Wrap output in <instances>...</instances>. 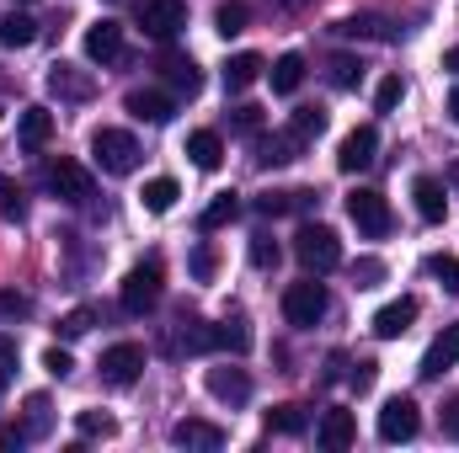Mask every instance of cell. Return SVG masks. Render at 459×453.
Listing matches in <instances>:
<instances>
[{
	"label": "cell",
	"instance_id": "6da1fadb",
	"mask_svg": "<svg viewBox=\"0 0 459 453\" xmlns=\"http://www.w3.org/2000/svg\"><path fill=\"white\" fill-rule=\"evenodd\" d=\"M294 256H299V267H305L310 278H321V272H337V267H342V240H337L332 225H299Z\"/></svg>",
	"mask_w": 459,
	"mask_h": 453
},
{
	"label": "cell",
	"instance_id": "7a4b0ae2",
	"mask_svg": "<svg viewBox=\"0 0 459 453\" xmlns=\"http://www.w3.org/2000/svg\"><path fill=\"white\" fill-rule=\"evenodd\" d=\"M326 310H332V299H326V288H321L316 278H305V283H289V288H283V321H289V326L310 331V326H321V321H326Z\"/></svg>",
	"mask_w": 459,
	"mask_h": 453
},
{
	"label": "cell",
	"instance_id": "3957f363",
	"mask_svg": "<svg viewBox=\"0 0 459 453\" xmlns=\"http://www.w3.org/2000/svg\"><path fill=\"white\" fill-rule=\"evenodd\" d=\"M91 155H97V166H102L108 176H128V171L139 166V144H134L128 128H97V133H91Z\"/></svg>",
	"mask_w": 459,
	"mask_h": 453
},
{
	"label": "cell",
	"instance_id": "277c9868",
	"mask_svg": "<svg viewBox=\"0 0 459 453\" xmlns=\"http://www.w3.org/2000/svg\"><path fill=\"white\" fill-rule=\"evenodd\" d=\"M123 310L128 315H150L155 304H160V261L150 256V261H139V267H128V278H123Z\"/></svg>",
	"mask_w": 459,
	"mask_h": 453
},
{
	"label": "cell",
	"instance_id": "5b68a950",
	"mask_svg": "<svg viewBox=\"0 0 459 453\" xmlns=\"http://www.w3.org/2000/svg\"><path fill=\"white\" fill-rule=\"evenodd\" d=\"M134 11H139L144 38H155V43H171L187 27V0H134Z\"/></svg>",
	"mask_w": 459,
	"mask_h": 453
},
{
	"label": "cell",
	"instance_id": "8992f818",
	"mask_svg": "<svg viewBox=\"0 0 459 453\" xmlns=\"http://www.w3.org/2000/svg\"><path fill=\"white\" fill-rule=\"evenodd\" d=\"M347 219L358 225V235L379 240V235H390V203H385L374 187H352V192H347Z\"/></svg>",
	"mask_w": 459,
	"mask_h": 453
},
{
	"label": "cell",
	"instance_id": "52a82bcc",
	"mask_svg": "<svg viewBox=\"0 0 459 453\" xmlns=\"http://www.w3.org/2000/svg\"><path fill=\"white\" fill-rule=\"evenodd\" d=\"M97 373H102V384H113V389H128V384L144 373V346H139V341H113V346L102 352Z\"/></svg>",
	"mask_w": 459,
	"mask_h": 453
},
{
	"label": "cell",
	"instance_id": "ba28073f",
	"mask_svg": "<svg viewBox=\"0 0 459 453\" xmlns=\"http://www.w3.org/2000/svg\"><path fill=\"white\" fill-rule=\"evenodd\" d=\"M417 427H422V411H417L411 395H395V400L379 406V443H411Z\"/></svg>",
	"mask_w": 459,
	"mask_h": 453
},
{
	"label": "cell",
	"instance_id": "9c48e42d",
	"mask_svg": "<svg viewBox=\"0 0 459 453\" xmlns=\"http://www.w3.org/2000/svg\"><path fill=\"white\" fill-rule=\"evenodd\" d=\"M48 192H54L59 203H86V198H91V171H86L81 160H65V155H59V160L48 166Z\"/></svg>",
	"mask_w": 459,
	"mask_h": 453
},
{
	"label": "cell",
	"instance_id": "30bf717a",
	"mask_svg": "<svg viewBox=\"0 0 459 453\" xmlns=\"http://www.w3.org/2000/svg\"><path fill=\"white\" fill-rule=\"evenodd\" d=\"M374 155H379V128H374V123H358L342 144H337V166H342L347 176H352V171H368Z\"/></svg>",
	"mask_w": 459,
	"mask_h": 453
},
{
	"label": "cell",
	"instance_id": "8fae6325",
	"mask_svg": "<svg viewBox=\"0 0 459 453\" xmlns=\"http://www.w3.org/2000/svg\"><path fill=\"white\" fill-rule=\"evenodd\" d=\"M48 91H54L59 102H91V97H97V81H91L81 64H65V59H59V64L48 70Z\"/></svg>",
	"mask_w": 459,
	"mask_h": 453
},
{
	"label": "cell",
	"instance_id": "7c38bea8",
	"mask_svg": "<svg viewBox=\"0 0 459 453\" xmlns=\"http://www.w3.org/2000/svg\"><path fill=\"white\" fill-rule=\"evenodd\" d=\"M86 59H91V64L123 59V27H117L113 16H97V21L86 27Z\"/></svg>",
	"mask_w": 459,
	"mask_h": 453
},
{
	"label": "cell",
	"instance_id": "4fadbf2b",
	"mask_svg": "<svg viewBox=\"0 0 459 453\" xmlns=\"http://www.w3.org/2000/svg\"><path fill=\"white\" fill-rule=\"evenodd\" d=\"M316 443L326 453H342L358 443V422H352V411L342 406H332V411H321V427H316Z\"/></svg>",
	"mask_w": 459,
	"mask_h": 453
},
{
	"label": "cell",
	"instance_id": "5bb4252c",
	"mask_svg": "<svg viewBox=\"0 0 459 453\" xmlns=\"http://www.w3.org/2000/svg\"><path fill=\"white\" fill-rule=\"evenodd\" d=\"M455 363H459V321H455V326H444V331L433 337V346L422 352V368H417V373H422V379H444Z\"/></svg>",
	"mask_w": 459,
	"mask_h": 453
},
{
	"label": "cell",
	"instance_id": "9a60e30c",
	"mask_svg": "<svg viewBox=\"0 0 459 453\" xmlns=\"http://www.w3.org/2000/svg\"><path fill=\"white\" fill-rule=\"evenodd\" d=\"M209 395L214 400H225V406H246L251 400V373L246 368H209Z\"/></svg>",
	"mask_w": 459,
	"mask_h": 453
},
{
	"label": "cell",
	"instance_id": "2e32d148",
	"mask_svg": "<svg viewBox=\"0 0 459 453\" xmlns=\"http://www.w3.org/2000/svg\"><path fill=\"white\" fill-rule=\"evenodd\" d=\"M417 321V299H390L379 315H374V337L379 341H401Z\"/></svg>",
	"mask_w": 459,
	"mask_h": 453
},
{
	"label": "cell",
	"instance_id": "e0dca14e",
	"mask_svg": "<svg viewBox=\"0 0 459 453\" xmlns=\"http://www.w3.org/2000/svg\"><path fill=\"white\" fill-rule=\"evenodd\" d=\"M299 150H305V139H299L294 128H283V133H273V139L256 133V166H262V171H267V166H289V160H299Z\"/></svg>",
	"mask_w": 459,
	"mask_h": 453
},
{
	"label": "cell",
	"instance_id": "ac0fdd59",
	"mask_svg": "<svg viewBox=\"0 0 459 453\" xmlns=\"http://www.w3.org/2000/svg\"><path fill=\"white\" fill-rule=\"evenodd\" d=\"M411 203H417V214H422L428 225H444V214H449V192H444L438 176H417V182H411Z\"/></svg>",
	"mask_w": 459,
	"mask_h": 453
},
{
	"label": "cell",
	"instance_id": "d6986e66",
	"mask_svg": "<svg viewBox=\"0 0 459 453\" xmlns=\"http://www.w3.org/2000/svg\"><path fill=\"white\" fill-rule=\"evenodd\" d=\"M171 438H177V449H225V427H214V422H198V416H187V422H177L171 427Z\"/></svg>",
	"mask_w": 459,
	"mask_h": 453
},
{
	"label": "cell",
	"instance_id": "ffe728a7",
	"mask_svg": "<svg viewBox=\"0 0 459 453\" xmlns=\"http://www.w3.org/2000/svg\"><path fill=\"white\" fill-rule=\"evenodd\" d=\"M123 107L139 117V123H155V128L177 117V102H171L166 91H128V102H123Z\"/></svg>",
	"mask_w": 459,
	"mask_h": 453
},
{
	"label": "cell",
	"instance_id": "44dd1931",
	"mask_svg": "<svg viewBox=\"0 0 459 453\" xmlns=\"http://www.w3.org/2000/svg\"><path fill=\"white\" fill-rule=\"evenodd\" d=\"M262 54H230L225 59V91L230 97H240V91H251L256 81H262Z\"/></svg>",
	"mask_w": 459,
	"mask_h": 453
},
{
	"label": "cell",
	"instance_id": "7402d4cb",
	"mask_svg": "<svg viewBox=\"0 0 459 453\" xmlns=\"http://www.w3.org/2000/svg\"><path fill=\"white\" fill-rule=\"evenodd\" d=\"M187 160H193L198 171H220V160H225V139H220L214 128L187 133Z\"/></svg>",
	"mask_w": 459,
	"mask_h": 453
},
{
	"label": "cell",
	"instance_id": "603a6c76",
	"mask_svg": "<svg viewBox=\"0 0 459 453\" xmlns=\"http://www.w3.org/2000/svg\"><path fill=\"white\" fill-rule=\"evenodd\" d=\"M16 139H22L27 150H43V144L54 139V113H48V107H22V117H16Z\"/></svg>",
	"mask_w": 459,
	"mask_h": 453
},
{
	"label": "cell",
	"instance_id": "cb8c5ba5",
	"mask_svg": "<svg viewBox=\"0 0 459 453\" xmlns=\"http://www.w3.org/2000/svg\"><path fill=\"white\" fill-rule=\"evenodd\" d=\"M160 70H166V81H171V91H177V97H198V91H204V70H198L193 59L166 54V64H160Z\"/></svg>",
	"mask_w": 459,
	"mask_h": 453
},
{
	"label": "cell",
	"instance_id": "d4e9b609",
	"mask_svg": "<svg viewBox=\"0 0 459 453\" xmlns=\"http://www.w3.org/2000/svg\"><path fill=\"white\" fill-rule=\"evenodd\" d=\"M267 81H273L278 97H294V91L305 86V54H283V59L267 70Z\"/></svg>",
	"mask_w": 459,
	"mask_h": 453
},
{
	"label": "cell",
	"instance_id": "484cf974",
	"mask_svg": "<svg viewBox=\"0 0 459 453\" xmlns=\"http://www.w3.org/2000/svg\"><path fill=\"white\" fill-rule=\"evenodd\" d=\"M177 198H182V187H177L171 176H155V182H144V192H139L144 214H171V209H177Z\"/></svg>",
	"mask_w": 459,
	"mask_h": 453
},
{
	"label": "cell",
	"instance_id": "4316f807",
	"mask_svg": "<svg viewBox=\"0 0 459 453\" xmlns=\"http://www.w3.org/2000/svg\"><path fill=\"white\" fill-rule=\"evenodd\" d=\"M177 352H204V346H214V326H204V321H193V315H182L177 321V337H171Z\"/></svg>",
	"mask_w": 459,
	"mask_h": 453
},
{
	"label": "cell",
	"instance_id": "83f0119b",
	"mask_svg": "<svg viewBox=\"0 0 459 453\" xmlns=\"http://www.w3.org/2000/svg\"><path fill=\"white\" fill-rule=\"evenodd\" d=\"M305 427H310V411H305V406H273V411H267V432L299 438Z\"/></svg>",
	"mask_w": 459,
	"mask_h": 453
},
{
	"label": "cell",
	"instance_id": "f1b7e54d",
	"mask_svg": "<svg viewBox=\"0 0 459 453\" xmlns=\"http://www.w3.org/2000/svg\"><path fill=\"white\" fill-rule=\"evenodd\" d=\"M337 32H342V38H379V43L395 38L385 16H347V21H337Z\"/></svg>",
	"mask_w": 459,
	"mask_h": 453
},
{
	"label": "cell",
	"instance_id": "f546056e",
	"mask_svg": "<svg viewBox=\"0 0 459 453\" xmlns=\"http://www.w3.org/2000/svg\"><path fill=\"white\" fill-rule=\"evenodd\" d=\"M32 38H38V21H32V16H22V11H11V16L0 21V43H5V48H27Z\"/></svg>",
	"mask_w": 459,
	"mask_h": 453
},
{
	"label": "cell",
	"instance_id": "4dcf8cb0",
	"mask_svg": "<svg viewBox=\"0 0 459 453\" xmlns=\"http://www.w3.org/2000/svg\"><path fill=\"white\" fill-rule=\"evenodd\" d=\"M214 346H220V352H235V357H246V352H251V331H246V321H220V326H214Z\"/></svg>",
	"mask_w": 459,
	"mask_h": 453
},
{
	"label": "cell",
	"instance_id": "1f68e13d",
	"mask_svg": "<svg viewBox=\"0 0 459 453\" xmlns=\"http://www.w3.org/2000/svg\"><path fill=\"white\" fill-rule=\"evenodd\" d=\"M246 21H251V5H246V0H225V5L214 11V32H220V38L246 32Z\"/></svg>",
	"mask_w": 459,
	"mask_h": 453
},
{
	"label": "cell",
	"instance_id": "d6a6232c",
	"mask_svg": "<svg viewBox=\"0 0 459 453\" xmlns=\"http://www.w3.org/2000/svg\"><path fill=\"white\" fill-rule=\"evenodd\" d=\"M235 214H240V198H235V192H220V198L204 209V219H198V225H204V229H225V225H235Z\"/></svg>",
	"mask_w": 459,
	"mask_h": 453
},
{
	"label": "cell",
	"instance_id": "836d02e7",
	"mask_svg": "<svg viewBox=\"0 0 459 453\" xmlns=\"http://www.w3.org/2000/svg\"><path fill=\"white\" fill-rule=\"evenodd\" d=\"M326 81H332V86H337V91H352V86H358V81H363V64H358V59H352V54H337V59H332V64H326Z\"/></svg>",
	"mask_w": 459,
	"mask_h": 453
},
{
	"label": "cell",
	"instance_id": "e575fe53",
	"mask_svg": "<svg viewBox=\"0 0 459 453\" xmlns=\"http://www.w3.org/2000/svg\"><path fill=\"white\" fill-rule=\"evenodd\" d=\"M43 432H48V395H27V427L16 438L27 443V438H43Z\"/></svg>",
	"mask_w": 459,
	"mask_h": 453
},
{
	"label": "cell",
	"instance_id": "d590c367",
	"mask_svg": "<svg viewBox=\"0 0 459 453\" xmlns=\"http://www.w3.org/2000/svg\"><path fill=\"white\" fill-rule=\"evenodd\" d=\"M289 128L310 144V139H321V133H326V113H321V107H299V113L289 117Z\"/></svg>",
	"mask_w": 459,
	"mask_h": 453
},
{
	"label": "cell",
	"instance_id": "8d00e7d4",
	"mask_svg": "<svg viewBox=\"0 0 459 453\" xmlns=\"http://www.w3.org/2000/svg\"><path fill=\"white\" fill-rule=\"evenodd\" d=\"M401 97H406V81H401V75H385L379 91H374V113H395Z\"/></svg>",
	"mask_w": 459,
	"mask_h": 453
},
{
	"label": "cell",
	"instance_id": "74e56055",
	"mask_svg": "<svg viewBox=\"0 0 459 453\" xmlns=\"http://www.w3.org/2000/svg\"><path fill=\"white\" fill-rule=\"evenodd\" d=\"M0 214H5L11 225H22V219H27V203H22V187H16L11 176H0Z\"/></svg>",
	"mask_w": 459,
	"mask_h": 453
},
{
	"label": "cell",
	"instance_id": "f35d334b",
	"mask_svg": "<svg viewBox=\"0 0 459 453\" xmlns=\"http://www.w3.org/2000/svg\"><path fill=\"white\" fill-rule=\"evenodd\" d=\"M278 256H283V251H278V240H273V235H251V267L273 272V267H278Z\"/></svg>",
	"mask_w": 459,
	"mask_h": 453
},
{
	"label": "cell",
	"instance_id": "ab89813d",
	"mask_svg": "<svg viewBox=\"0 0 459 453\" xmlns=\"http://www.w3.org/2000/svg\"><path fill=\"white\" fill-rule=\"evenodd\" d=\"M187 267H193V278H198V283H209V278L220 272V256H214V245H209V240H204V245H193Z\"/></svg>",
	"mask_w": 459,
	"mask_h": 453
},
{
	"label": "cell",
	"instance_id": "60d3db41",
	"mask_svg": "<svg viewBox=\"0 0 459 453\" xmlns=\"http://www.w3.org/2000/svg\"><path fill=\"white\" fill-rule=\"evenodd\" d=\"M75 427H81V438H113V432H117V422H113V416H102V411H81V416H75Z\"/></svg>",
	"mask_w": 459,
	"mask_h": 453
},
{
	"label": "cell",
	"instance_id": "b9f144b4",
	"mask_svg": "<svg viewBox=\"0 0 459 453\" xmlns=\"http://www.w3.org/2000/svg\"><path fill=\"white\" fill-rule=\"evenodd\" d=\"M379 278H385V261L379 256H358L352 261V283L358 288H379Z\"/></svg>",
	"mask_w": 459,
	"mask_h": 453
},
{
	"label": "cell",
	"instance_id": "7bdbcfd3",
	"mask_svg": "<svg viewBox=\"0 0 459 453\" xmlns=\"http://www.w3.org/2000/svg\"><path fill=\"white\" fill-rule=\"evenodd\" d=\"M374 379H379V363H374V357H358V363H352V373H347V384H352L358 395H368V389H374Z\"/></svg>",
	"mask_w": 459,
	"mask_h": 453
},
{
	"label": "cell",
	"instance_id": "ee69618b",
	"mask_svg": "<svg viewBox=\"0 0 459 453\" xmlns=\"http://www.w3.org/2000/svg\"><path fill=\"white\" fill-rule=\"evenodd\" d=\"M262 123H267L262 107H235V113H230V128H235V133H246V139H256V133H262Z\"/></svg>",
	"mask_w": 459,
	"mask_h": 453
},
{
	"label": "cell",
	"instance_id": "f6af8a7d",
	"mask_svg": "<svg viewBox=\"0 0 459 453\" xmlns=\"http://www.w3.org/2000/svg\"><path fill=\"white\" fill-rule=\"evenodd\" d=\"M428 272H433L449 294H459V256H433V261H428Z\"/></svg>",
	"mask_w": 459,
	"mask_h": 453
},
{
	"label": "cell",
	"instance_id": "bcb514c9",
	"mask_svg": "<svg viewBox=\"0 0 459 453\" xmlns=\"http://www.w3.org/2000/svg\"><path fill=\"white\" fill-rule=\"evenodd\" d=\"M91 321H97V310H70V315L59 321V337H65V341L86 337V331H91Z\"/></svg>",
	"mask_w": 459,
	"mask_h": 453
},
{
	"label": "cell",
	"instance_id": "7dc6e473",
	"mask_svg": "<svg viewBox=\"0 0 459 453\" xmlns=\"http://www.w3.org/2000/svg\"><path fill=\"white\" fill-rule=\"evenodd\" d=\"M16 357H22V352H16V341L0 337V395H5V389H11V379H16Z\"/></svg>",
	"mask_w": 459,
	"mask_h": 453
},
{
	"label": "cell",
	"instance_id": "c3c4849f",
	"mask_svg": "<svg viewBox=\"0 0 459 453\" xmlns=\"http://www.w3.org/2000/svg\"><path fill=\"white\" fill-rule=\"evenodd\" d=\"M43 368H48L54 379H70V373H75V357H70L65 346H48V352H43Z\"/></svg>",
	"mask_w": 459,
	"mask_h": 453
},
{
	"label": "cell",
	"instance_id": "681fc988",
	"mask_svg": "<svg viewBox=\"0 0 459 453\" xmlns=\"http://www.w3.org/2000/svg\"><path fill=\"white\" fill-rule=\"evenodd\" d=\"M27 310H32V304H27L16 288H5V294H0V321H22Z\"/></svg>",
	"mask_w": 459,
	"mask_h": 453
},
{
	"label": "cell",
	"instance_id": "f907efd6",
	"mask_svg": "<svg viewBox=\"0 0 459 453\" xmlns=\"http://www.w3.org/2000/svg\"><path fill=\"white\" fill-rule=\"evenodd\" d=\"M444 432H449V438H459V400H449V406H444Z\"/></svg>",
	"mask_w": 459,
	"mask_h": 453
},
{
	"label": "cell",
	"instance_id": "816d5d0a",
	"mask_svg": "<svg viewBox=\"0 0 459 453\" xmlns=\"http://www.w3.org/2000/svg\"><path fill=\"white\" fill-rule=\"evenodd\" d=\"M444 70H449V75H459V48H449V54H444Z\"/></svg>",
	"mask_w": 459,
	"mask_h": 453
},
{
	"label": "cell",
	"instance_id": "f5cc1de1",
	"mask_svg": "<svg viewBox=\"0 0 459 453\" xmlns=\"http://www.w3.org/2000/svg\"><path fill=\"white\" fill-rule=\"evenodd\" d=\"M449 117H455V128H459V86L449 91Z\"/></svg>",
	"mask_w": 459,
	"mask_h": 453
},
{
	"label": "cell",
	"instance_id": "db71d44e",
	"mask_svg": "<svg viewBox=\"0 0 459 453\" xmlns=\"http://www.w3.org/2000/svg\"><path fill=\"white\" fill-rule=\"evenodd\" d=\"M278 5H299V0H278Z\"/></svg>",
	"mask_w": 459,
	"mask_h": 453
},
{
	"label": "cell",
	"instance_id": "11a10c76",
	"mask_svg": "<svg viewBox=\"0 0 459 453\" xmlns=\"http://www.w3.org/2000/svg\"><path fill=\"white\" fill-rule=\"evenodd\" d=\"M22 5H27V0H22Z\"/></svg>",
	"mask_w": 459,
	"mask_h": 453
}]
</instances>
